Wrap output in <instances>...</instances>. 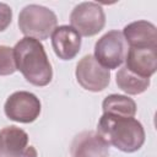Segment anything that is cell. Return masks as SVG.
I'll use <instances>...</instances> for the list:
<instances>
[{
	"label": "cell",
	"mask_w": 157,
	"mask_h": 157,
	"mask_svg": "<svg viewBox=\"0 0 157 157\" xmlns=\"http://www.w3.org/2000/svg\"><path fill=\"white\" fill-rule=\"evenodd\" d=\"M115 81L118 87L128 94H140L145 92L150 86V78L140 77L129 71L125 66L117 72Z\"/></svg>",
	"instance_id": "14"
},
{
	"label": "cell",
	"mask_w": 157,
	"mask_h": 157,
	"mask_svg": "<svg viewBox=\"0 0 157 157\" xmlns=\"http://www.w3.org/2000/svg\"><path fill=\"white\" fill-rule=\"evenodd\" d=\"M70 23L80 36L92 37L103 29L105 15L99 4L85 1L74 7L70 15Z\"/></svg>",
	"instance_id": "5"
},
{
	"label": "cell",
	"mask_w": 157,
	"mask_h": 157,
	"mask_svg": "<svg viewBox=\"0 0 157 157\" xmlns=\"http://www.w3.org/2000/svg\"><path fill=\"white\" fill-rule=\"evenodd\" d=\"M97 134L110 146L121 152L132 153L139 151L145 142V129L135 118L105 114L101 117Z\"/></svg>",
	"instance_id": "2"
},
{
	"label": "cell",
	"mask_w": 157,
	"mask_h": 157,
	"mask_svg": "<svg viewBox=\"0 0 157 157\" xmlns=\"http://www.w3.org/2000/svg\"><path fill=\"white\" fill-rule=\"evenodd\" d=\"M125 67L140 77L150 78L157 70V48H129Z\"/></svg>",
	"instance_id": "10"
},
{
	"label": "cell",
	"mask_w": 157,
	"mask_h": 157,
	"mask_svg": "<svg viewBox=\"0 0 157 157\" xmlns=\"http://www.w3.org/2000/svg\"><path fill=\"white\" fill-rule=\"evenodd\" d=\"M103 113L134 118L136 114V103L124 94H109L102 102Z\"/></svg>",
	"instance_id": "13"
},
{
	"label": "cell",
	"mask_w": 157,
	"mask_h": 157,
	"mask_svg": "<svg viewBox=\"0 0 157 157\" xmlns=\"http://www.w3.org/2000/svg\"><path fill=\"white\" fill-rule=\"evenodd\" d=\"M72 157H108L109 145L97 131H82L71 142Z\"/></svg>",
	"instance_id": "8"
},
{
	"label": "cell",
	"mask_w": 157,
	"mask_h": 157,
	"mask_svg": "<svg viewBox=\"0 0 157 157\" xmlns=\"http://www.w3.org/2000/svg\"><path fill=\"white\" fill-rule=\"evenodd\" d=\"M28 144L25 130L10 125L0 130V157H22Z\"/></svg>",
	"instance_id": "12"
},
{
	"label": "cell",
	"mask_w": 157,
	"mask_h": 157,
	"mask_svg": "<svg viewBox=\"0 0 157 157\" xmlns=\"http://www.w3.org/2000/svg\"><path fill=\"white\" fill-rule=\"evenodd\" d=\"M16 71L13 48L0 45V76L12 75Z\"/></svg>",
	"instance_id": "15"
},
{
	"label": "cell",
	"mask_w": 157,
	"mask_h": 157,
	"mask_svg": "<svg viewBox=\"0 0 157 157\" xmlns=\"http://www.w3.org/2000/svg\"><path fill=\"white\" fill-rule=\"evenodd\" d=\"M128 53V44L120 31L113 29L103 34L94 44V59L105 69L119 67Z\"/></svg>",
	"instance_id": "4"
},
{
	"label": "cell",
	"mask_w": 157,
	"mask_h": 157,
	"mask_svg": "<svg viewBox=\"0 0 157 157\" xmlns=\"http://www.w3.org/2000/svg\"><path fill=\"white\" fill-rule=\"evenodd\" d=\"M75 75L78 85L91 92H101L110 82V70L103 67L91 54L77 63Z\"/></svg>",
	"instance_id": "7"
},
{
	"label": "cell",
	"mask_w": 157,
	"mask_h": 157,
	"mask_svg": "<svg viewBox=\"0 0 157 157\" xmlns=\"http://www.w3.org/2000/svg\"><path fill=\"white\" fill-rule=\"evenodd\" d=\"M38 153H37V150L33 147V146H27L25 152H23V156L22 157H37Z\"/></svg>",
	"instance_id": "17"
},
{
	"label": "cell",
	"mask_w": 157,
	"mask_h": 157,
	"mask_svg": "<svg viewBox=\"0 0 157 157\" xmlns=\"http://www.w3.org/2000/svg\"><path fill=\"white\" fill-rule=\"evenodd\" d=\"M121 33L130 48H157V28L148 21L131 22L124 27Z\"/></svg>",
	"instance_id": "11"
},
{
	"label": "cell",
	"mask_w": 157,
	"mask_h": 157,
	"mask_svg": "<svg viewBox=\"0 0 157 157\" xmlns=\"http://www.w3.org/2000/svg\"><path fill=\"white\" fill-rule=\"evenodd\" d=\"M16 70H18L26 81L43 87L50 83L53 78L52 64L45 53L44 45L29 37H23L13 47Z\"/></svg>",
	"instance_id": "1"
},
{
	"label": "cell",
	"mask_w": 157,
	"mask_h": 157,
	"mask_svg": "<svg viewBox=\"0 0 157 157\" xmlns=\"http://www.w3.org/2000/svg\"><path fill=\"white\" fill-rule=\"evenodd\" d=\"M39 98L27 91H17L10 94L5 102V115L13 121L28 124L34 121L40 114Z\"/></svg>",
	"instance_id": "6"
},
{
	"label": "cell",
	"mask_w": 157,
	"mask_h": 157,
	"mask_svg": "<svg viewBox=\"0 0 157 157\" xmlns=\"http://www.w3.org/2000/svg\"><path fill=\"white\" fill-rule=\"evenodd\" d=\"M12 20V10L7 4L0 2V32L5 31Z\"/></svg>",
	"instance_id": "16"
},
{
	"label": "cell",
	"mask_w": 157,
	"mask_h": 157,
	"mask_svg": "<svg viewBox=\"0 0 157 157\" xmlns=\"http://www.w3.org/2000/svg\"><path fill=\"white\" fill-rule=\"evenodd\" d=\"M52 45L55 55L61 60L74 59L81 48V36L71 26H59L52 33Z\"/></svg>",
	"instance_id": "9"
},
{
	"label": "cell",
	"mask_w": 157,
	"mask_h": 157,
	"mask_svg": "<svg viewBox=\"0 0 157 157\" xmlns=\"http://www.w3.org/2000/svg\"><path fill=\"white\" fill-rule=\"evenodd\" d=\"M56 15L48 7L31 4L25 6L18 15V27L25 37L44 40L56 28Z\"/></svg>",
	"instance_id": "3"
}]
</instances>
